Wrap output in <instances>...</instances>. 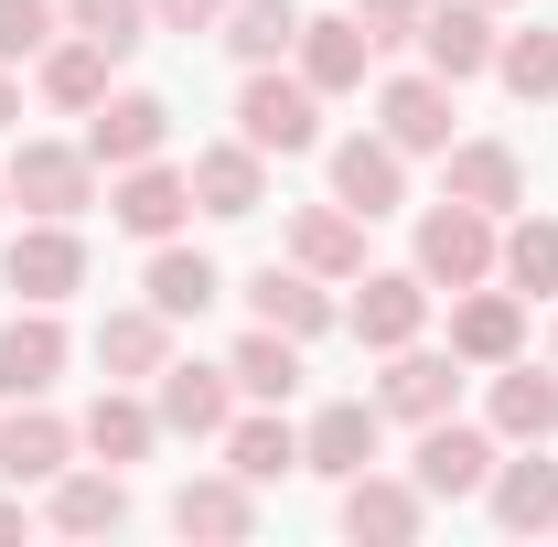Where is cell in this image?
Returning a JSON list of instances; mask_svg holds the SVG:
<instances>
[{"label":"cell","mask_w":558,"mask_h":547,"mask_svg":"<svg viewBox=\"0 0 558 547\" xmlns=\"http://www.w3.org/2000/svg\"><path fill=\"white\" fill-rule=\"evenodd\" d=\"M247 301H258L269 333H323V323H333V301H323L301 269H258V279H247Z\"/></svg>","instance_id":"31"},{"label":"cell","mask_w":558,"mask_h":547,"mask_svg":"<svg viewBox=\"0 0 558 547\" xmlns=\"http://www.w3.org/2000/svg\"><path fill=\"white\" fill-rule=\"evenodd\" d=\"M376 130L398 139V150H451V86L440 75H398L376 97Z\"/></svg>","instance_id":"14"},{"label":"cell","mask_w":558,"mask_h":547,"mask_svg":"<svg viewBox=\"0 0 558 547\" xmlns=\"http://www.w3.org/2000/svg\"><path fill=\"white\" fill-rule=\"evenodd\" d=\"M108 65H119V54L75 33V44H54V54H44V97H54V108H97V97H108Z\"/></svg>","instance_id":"32"},{"label":"cell","mask_w":558,"mask_h":547,"mask_svg":"<svg viewBox=\"0 0 558 547\" xmlns=\"http://www.w3.org/2000/svg\"><path fill=\"white\" fill-rule=\"evenodd\" d=\"M484 269H494V215L484 205L451 194L440 215H418V279H429V290H473Z\"/></svg>","instance_id":"2"},{"label":"cell","mask_w":558,"mask_h":547,"mask_svg":"<svg viewBox=\"0 0 558 547\" xmlns=\"http://www.w3.org/2000/svg\"><path fill=\"white\" fill-rule=\"evenodd\" d=\"M548 354H558V333H548Z\"/></svg>","instance_id":"44"},{"label":"cell","mask_w":558,"mask_h":547,"mask_svg":"<svg viewBox=\"0 0 558 547\" xmlns=\"http://www.w3.org/2000/svg\"><path fill=\"white\" fill-rule=\"evenodd\" d=\"M215 290H226V279H215V258H194V247H161V258H150V312H161V323H205Z\"/></svg>","instance_id":"23"},{"label":"cell","mask_w":558,"mask_h":547,"mask_svg":"<svg viewBox=\"0 0 558 547\" xmlns=\"http://www.w3.org/2000/svg\"><path fill=\"white\" fill-rule=\"evenodd\" d=\"M484 483H494V440H484V429H451V418H429V440H418V494L462 505V494H484Z\"/></svg>","instance_id":"8"},{"label":"cell","mask_w":558,"mask_h":547,"mask_svg":"<svg viewBox=\"0 0 558 547\" xmlns=\"http://www.w3.org/2000/svg\"><path fill=\"white\" fill-rule=\"evenodd\" d=\"M75 33L108 54H140V0H75Z\"/></svg>","instance_id":"37"},{"label":"cell","mask_w":558,"mask_h":547,"mask_svg":"<svg viewBox=\"0 0 558 547\" xmlns=\"http://www.w3.org/2000/svg\"><path fill=\"white\" fill-rule=\"evenodd\" d=\"M161 139H172V108H161V97H97V119H86V161H119V172H130V161H150Z\"/></svg>","instance_id":"9"},{"label":"cell","mask_w":558,"mask_h":547,"mask_svg":"<svg viewBox=\"0 0 558 547\" xmlns=\"http://www.w3.org/2000/svg\"><path fill=\"white\" fill-rule=\"evenodd\" d=\"M11 194H22L33 215H86V194H97V183H86V150L22 139V150H11Z\"/></svg>","instance_id":"7"},{"label":"cell","mask_w":558,"mask_h":547,"mask_svg":"<svg viewBox=\"0 0 558 547\" xmlns=\"http://www.w3.org/2000/svg\"><path fill=\"white\" fill-rule=\"evenodd\" d=\"M108 215H119L130 236H150V247H161V236H172V226L194 215V172H161V161H130V172H119V194H108Z\"/></svg>","instance_id":"6"},{"label":"cell","mask_w":558,"mask_h":547,"mask_svg":"<svg viewBox=\"0 0 558 547\" xmlns=\"http://www.w3.org/2000/svg\"><path fill=\"white\" fill-rule=\"evenodd\" d=\"M365 54H376V33H365L354 11H333V22H301V75H312L323 97L365 86Z\"/></svg>","instance_id":"17"},{"label":"cell","mask_w":558,"mask_h":547,"mask_svg":"<svg viewBox=\"0 0 558 547\" xmlns=\"http://www.w3.org/2000/svg\"><path fill=\"white\" fill-rule=\"evenodd\" d=\"M11 119H22V86H11V75H0V130H11Z\"/></svg>","instance_id":"41"},{"label":"cell","mask_w":558,"mask_h":547,"mask_svg":"<svg viewBox=\"0 0 558 547\" xmlns=\"http://www.w3.org/2000/svg\"><path fill=\"white\" fill-rule=\"evenodd\" d=\"M150 429H161V409H140V398H97V409H86V451H97V462H140Z\"/></svg>","instance_id":"35"},{"label":"cell","mask_w":558,"mask_h":547,"mask_svg":"<svg viewBox=\"0 0 558 547\" xmlns=\"http://www.w3.org/2000/svg\"><path fill=\"white\" fill-rule=\"evenodd\" d=\"M161 22H172V33H215V22H226V0H161Z\"/></svg>","instance_id":"40"},{"label":"cell","mask_w":558,"mask_h":547,"mask_svg":"<svg viewBox=\"0 0 558 547\" xmlns=\"http://www.w3.org/2000/svg\"><path fill=\"white\" fill-rule=\"evenodd\" d=\"M376 429H387V409H365V398H333V409L301 429V473H333V483H354L365 462H376Z\"/></svg>","instance_id":"5"},{"label":"cell","mask_w":558,"mask_h":547,"mask_svg":"<svg viewBox=\"0 0 558 547\" xmlns=\"http://www.w3.org/2000/svg\"><path fill=\"white\" fill-rule=\"evenodd\" d=\"M354 22H376V44H387V33H418L429 22V0H354Z\"/></svg>","instance_id":"39"},{"label":"cell","mask_w":558,"mask_h":547,"mask_svg":"<svg viewBox=\"0 0 558 547\" xmlns=\"http://www.w3.org/2000/svg\"><path fill=\"white\" fill-rule=\"evenodd\" d=\"M451 194L484 205V215H505L515 194H526V161H515L505 139H462V150H451Z\"/></svg>","instance_id":"21"},{"label":"cell","mask_w":558,"mask_h":547,"mask_svg":"<svg viewBox=\"0 0 558 547\" xmlns=\"http://www.w3.org/2000/svg\"><path fill=\"white\" fill-rule=\"evenodd\" d=\"M236 139H247V150H258V161H290V150H312V139H323V86H312V75H247V97H236Z\"/></svg>","instance_id":"1"},{"label":"cell","mask_w":558,"mask_h":547,"mask_svg":"<svg viewBox=\"0 0 558 547\" xmlns=\"http://www.w3.org/2000/svg\"><path fill=\"white\" fill-rule=\"evenodd\" d=\"M226 44H236V65H279L301 44V11L290 0H226Z\"/></svg>","instance_id":"29"},{"label":"cell","mask_w":558,"mask_h":547,"mask_svg":"<svg viewBox=\"0 0 558 547\" xmlns=\"http://www.w3.org/2000/svg\"><path fill=\"white\" fill-rule=\"evenodd\" d=\"M418 515H429V494L418 483H387L376 462L344 483V537H376V547H398V537H418Z\"/></svg>","instance_id":"12"},{"label":"cell","mask_w":558,"mask_h":547,"mask_svg":"<svg viewBox=\"0 0 558 547\" xmlns=\"http://www.w3.org/2000/svg\"><path fill=\"white\" fill-rule=\"evenodd\" d=\"M0 269H11V290H22V301H44V312H54V301H65L75 279H86V247H75V215H44L33 236H11V258H0Z\"/></svg>","instance_id":"3"},{"label":"cell","mask_w":558,"mask_h":547,"mask_svg":"<svg viewBox=\"0 0 558 547\" xmlns=\"http://www.w3.org/2000/svg\"><path fill=\"white\" fill-rule=\"evenodd\" d=\"M290 258L312 279H344V269H365V215L354 205H312L301 226H290Z\"/></svg>","instance_id":"18"},{"label":"cell","mask_w":558,"mask_h":547,"mask_svg":"<svg viewBox=\"0 0 558 547\" xmlns=\"http://www.w3.org/2000/svg\"><path fill=\"white\" fill-rule=\"evenodd\" d=\"M11 526H22V494H0V537H11Z\"/></svg>","instance_id":"42"},{"label":"cell","mask_w":558,"mask_h":547,"mask_svg":"<svg viewBox=\"0 0 558 547\" xmlns=\"http://www.w3.org/2000/svg\"><path fill=\"white\" fill-rule=\"evenodd\" d=\"M226 398H236V376L226 365H161V429H183V440H226Z\"/></svg>","instance_id":"11"},{"label":"cell","mask_w":558,"mask_h":547,"mask_svg":"<svg viewBox=\"0 0 558 547\" xmlns=\"http://www.w3.org/2000/svg\"><path fill=\"white\" fill-rule=\"evenodd\" d=\"M119 515H130V483L119 473H54V526L65 537H108Z\"/></svg>","instance_id":"28"},{"label":"cell","mask_w":558,"mask_h":547,"mask_svg":"<svg viewBox=\"0 0 558 547\" xmlns=\"http://www.w3.org/2000/svg\"><path fill=\"white\" fill-rule=\"evenodd\" d=\"M65 451H75V429H65V418H44V409H22L11 429H0V473H11V483H54V473H65Z\"/></svg>","instance_id":"26"},{"label":"cell","mask_w":558,"mask_h":547,"mask_svg":"<svg viewBox=\"0 0 558 547\" xmlns=\"http://www.w3.org/2000/svg\"><path fill=\"white\" fill-rule=\"evenodd\" d=\"M226 462L247 483H279V473H301V429L290 418H226Z\"/></svg>","instance_id":"30"},{"label":"cell","mask_w":558,"mask_h":547,"mask_svg":"<svg viewBox=\"0 0 558 547\" xmlns=\"http://www.w3.org/2000/svg\"><path fill=\"white\" fill-rule=\"evenodd\" d=\"M494 258H505V279H515V301L558 290V215H526V226H515V236H505Z\"/></svg>","instance_id":"34"},{"label":"cell","mask_w":558,"mask_h":547,"mask_svg":"<svg viewBox=\"0 0 558 547\" xmlns=\"http://www.w3.org/2000/svg\"><path fill=\"white\" fill-rule=\"evenodd\" d=\"M515 343H526V301L473 279V301L451 312V354H462V365H515Z\"/></svg>","instance_id":"10"},{"label":"cell","mask_w":558,"mask_h":547,"mask_svg":"<svg viewBox=\"0 0 558 547\" xmlns=\"http://www.w3.org/2000/svg\"><path fill=\"white\" fill-rule=\"evenodd\" d=\"M494 515L515 526V537H548L558 526V462H494Z\"/></svg>","instance_id":"20"},{"label":"cell","mask_w":558,"mask_h":547,"mask_svg":"<svg viewBox=\"0 0 558 547\" xmlns=\"http://www.w3.org/2000/svg\"><path fill=\"white\" fill-rule=\"evenodd\" d=\"M451 387H462V376H451V354H409V343H398V365H387V398H376V409H398V418L429 429V418H451Z\"/></svg>","instance_id":"24"},{"label":"cell","mask_w":558,"mask_h":547,"mask_svg":"<svg viewBox=\"0 0 558 547\" xmlns=\"http://www.w3.org/2000/svg\"><path fill=\"white\" fill-rule=\"evenodd\" d=\"M398 161H409V150H398L387 130H376V139H344V150H333V205H354L365 226L398 215V205H409V172H398Z\"/></svg>","instance_id":"4"},{"label":"cell","mask_w":558,"mask_h":547,"mask_svg":"<svg viewBox=\"0 0 558 547\" xmlns=\"http://www.w3.org/2000/svg\"><path fill=\"white\" fill-rule=\"evenodd\" d=\"M494 75H505L526 108H548V97H558V33H515V44H494Z\"/></svg>","instance_id":"36"},{"label":"cell","mask_w":558,"mask_h":547,"mask_svg":"<svg viewBox=\"0 0 558 547\" xmlns=\"http://www.w3.org/2000/svg\"><path fill=\"white\" fill-rule=\"evenodd\" d=\"M161 333H172L161 312H108L97 323V365L108 376H161Z\"/></svg>","instance_id":"33"},{"label":"cell","mask_w":558,"mask_h":547,"mask_svg":"<svg viewBox=\"0 0 558 547\" xmlns=\"http://www.w3.org/2000/svg\"><path fill=\"white\" fill-rule=\"evenodd\" d=\"M226 376H236L247 398H269V409H279V398L301 387V333H269V323H258V333L226 354Z\"/></svg>","instance_id":"27"},{"label":"cell","mask_w":558,"mask_h":547,"mask_svg":"<svg viewBox=\"0 0 558 547\" xmlns=\"http://www.w3.org/2000/svg\"><path fill=\"white\" fill-rule=\"evenodd\" d=\"M258 194H269V183H258V150H247V139H226V150L194 161V205L226 215V226H236V215H258Z\"/></svg>","instance_id":"22"},{"label":"cell","mask_w":558,"mask_h":547,"mask_svg":"<svg viewBox=\"0 0 558 547\" xmlns=\"http://www.w3.org/2000/svg\"><path fill=\"white\" fill-rule=\"evenodd\" d=\"M172 526H183V537H247V526H258L247 473H226V483H183V494H172Z\"/></svg>","instance_id":"25"},{"label":"cell","mask_w":558,"mask_h":547,"mask_svg":"<svg viewBox=\"0 0 558 547\" xmlns=\"http://www.w3.org/2000/svg\"><path fill=\"white\" fill-rule=\"evenodd\" d=\"M484 11H505V0H484Z\"/></svg>","instance_id":"43"},{"label":"cell","mask_w":558,"mask_h":547,"mask_svg":"<svg viewBox=\"0 0 558 547\" xmlns=\"http://www.w3.org/2000/svg\"><path fill=\"white\" fill-rule=\"evenodd\" d=\"M65 376V333L44 323V301L22 312V323H0V398H44Z\"/></svg>","instance_id":"15"},{"label":"cell","mask_w":558,"mask_h":547,"mask_svg":"<svg viewBox=\"0 0 558 547\" xmlns=\"http://www.w3.org/2000/svg\"><path fill=\"white\" fill-rule=\"evenodd\" d=\"M54 44V11L44 0H0V65H22V54H44Z\"/></svg>","instance_id":"38"},{"label":"cell","mask_w":558,"mask_h":547,"mask_svg":"<svg viewBox=\"0 0 558 547\" xmlns=\"http://www.w3.org/2000/svg\"><path fill=\"white\" fill-rule=\"evenodd\" d=\"M418 44H429V75H440V86L484 75V65H494V22H484V0H451V11H429V22H418Z\"/></svg>","instance_id":"16"},{"label":"cell","mask_w":558,"mask_h":547,"mask_svg":"<svg viewBox=\"0 0 558 547\" xmlns=\"http://www.w3.org/2000/svg\"><path fill=\"white\" fill-rule=\"evenodd\" d=\"M418 323H429V279H418V269H387V279H365V301H354V343L398 354V343H418Z\"/></svg>","instance_id":"13"},{"label":"cell","mask_w":558,"mask_h":547,"mask_svg":"<svg viewBox=\"0 0 558 547\" xmlns=\"http://www.w3.org/2000/svg\"><path fill=\"white\" fill-rule=\"evenodd\" d=\"M494 440H558V376L505 365L494 376Z\"/></svg>","instance_id":"19"}]
</instances>
